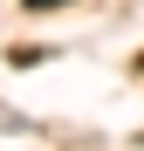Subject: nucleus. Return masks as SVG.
<instances>
[{
    "mask_svg": "<svg viewBox=\"0 0 144 151\" xmlns=\"http://www.w3.org/2000/svg\"><path fill=\"white\" fill-rule=\"evenodd\" d=\"M28 7H34V14H48V7H62V0H28Z\"/></svg>",
    "mask_w": 144,
    "mask_h": 151,
    "instance_id": "f257e3e1",
    "label": "nucleus"
}]
</instances>
